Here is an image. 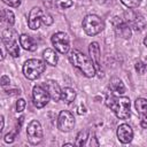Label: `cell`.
<instances>
[{
  "label": "cell",
  "instance_id": "obj_1",
  "mask_svg": "<svg viewBox=\"0 0 147 147\" xmlns=\"http://www.w3.org/2000/svg\"><path fill=\"white\" fill-rule=\"evenodd\" d=\"M68 57H69V61L71 62V64L74 67H76L78 70H80V72L84 76H86L88 78H92L95 76L96 71H95L93 61L88 56L83 54L80 51H78V49L70 51Z\"/></svg>",
  "mask_w": 147,
  "mask_h": 147
},
{
  "label": "cell",
  "instance_id": "obj_2",
  "mask_svg": "<svg viewBox=\"0 0 147 147\" xmlns=\"http://www.w3.org/2000/svg\"><path fill=\"white\" fill-rule=\"evenodd\" d=\"M106 106L110 108L121 119H125L130 116L131 102L127 96H115L110 94L106 98Z\"/></svg>",
  "mask_w": 147,
  "mask_h": 147
},
{
  "label": "cell",
  "instance_id": "obj_3",
  "mask_svg": "<svg viewBox=\"0 0 147 147\" xmlns=\"http://www.w3.org/2000/svg\"><path fill=\"white\" fill-rule=\"evenodd\" d=\"M40 23L45 25H51L53 23V17L49 13L42 10L39 7H33L28 17V25L32 30H37L40 26Z\"/></svg>",
  "mask_w": 147,
  "mask_h": 147
},
{
  "label": "cell",
  "instance_id": "obj_4",
  "mask_svg": "<svg viewBox=\"0 0 147 147\" xmlns=\"http://www.w3.org/2000/svg\"><path fill=\"white\" fill-rule=\"evenodd\" d=\"M45 69H46V65L41 60L30 59L23 65V74L28 79L34 80L40 77V75L45 71Z\"/></svg>",
  "mask_w": 147,
  "mask_h": 147
},
{
  "label": "cell",
  "instance_id": "obj_5",
  "mask_svg": "<svg viewBox=\"0 0 147 147\" xmlns=\"http://www.w3.org/2000/svg\"><path fill=\"white\" fill-rule=\"evenodd\" d=\"M105 28L103 21L98 15H87L83 20V30L87 36H95L100 33Z\"/></svg>",
  "mask_w": 147,
  "mask_h": 147
},
{
  "label": "cell",
  "instance_id": "obj_6",
  "mask_svg": "<svg viewBox=\"0 0 147 147\" xmlns=\"http://www.w3.org/2000/svg\"><path fill=\"white\" fill-rule=\"evenodd\" d=\"M16 37H17L16 32L10 30V29L5 30L3 33H2V44L6 47L9 55H11L13 57L20 56V47L17 45Z\"/></svg>",
  "mask_w": 147,
  "mask_h": 147
},
{
  "label": "cell",
  "instance_id": "obj_7",
  "mask_svg": "<svg viewBox=\"0 0 147 147\" xmlns=\"http://www.w3.org/2000/svg\"><path fill=\"white\" fill-rule=\"evenodd\" d=\"M124 21L129 24V26L134 31H142L146 26V21L140 13L133 10L124 11Z\"/></svg>",
  "mask_w": 147,
  "mask_h": 147
},
{
  "label": "cell",
  "instance_id": "obj_8",
  "mask_svg": "<svg viewBox=\"0 0 147 147\" xmlns=\"http://www.w3.org/2000/svg\"><path fill=\"white\" fill-rule=\"evenodd\" d=\"M26 136L32 145H38L42 140V127L38 121H31L26 129Z\"/></svg>",
  "mask_w": 147,
  "mask_h": 147
},
{
  "label": "cell",
  "instance_id": "obj_9",
  "mask_svg": "<svg viewBox=\"0 0 147 147\" xmlns=\"http://www.w3.org/2000/svg\"><path fill=\"white\" fill-rule=\"evenodd\" d=\"M52 44L55 47V49L59 53H61V54H65L70 49L69 37L64 32H56V33H54L52 36Z\"/></svg>",
  "mask_w": 147,
  "mask_h": 147
},
{
  "label": "cell",
  "instance_id": "obj_10",
  "mask_svg": "<svg viewBox=\"0 0 147 147\" xmlns=\"http://www.w3.org/2000/svg\"><path fill=\"white\" fill-rule=\"evenodd\" d=\"M32 99H33V105L34 107L37 108H42L45 107L49 99H51V95L49 93L47 92V90L44 87V86H40V85H37L33 87V91H32Z\"/></svg>",
  "mask_w": 147,
  "mask_h": 147
},
{
  "label": "cell",
  "instance_id": "obj_11",
  "mask_svg": "<svg viewBox=\"0 0 147 147\" xmlns=\"http://www.w3.org/2000/svg\"><path fill=\"white\" fill-rule=\"evenodd\" d=\"M57 126L62 132H69L75 126V117L68 110H62L59 114L57 118Z\"/></svg>",
  "mask_w": 147,
  "mask_h": 147
},
{
  "label": "cell",
  "instance_id": "obj_12",
  "mask_svg": "<svg viewBox=\"0 0 147 147\" xmlns=\"http://www.w3.org/2000/svg\"><path fill=\"white\" fill-rule=\"evenodd\" d=\"M113 23V26H114V30H115V33L118 36V37H122L124 39H129L131 37V28L129 26V24L121 20L119 17L115 16L111 21Z\"/></svg>",
  "mask_w": 147,
  "mask_h": 147
},
{
  "label": "cell",
  "instance_id": "obj_13",
  "mask_svg": "<svg viewBox=\"0 0 147 147\" xmlns=\"http://www.w3.org/2000/svg\"><path fill=\"white\" fill-rule=\"evenodd\" d=\"M88 52H90V56H91V60L93 61L94 63V67H95V71L98 74L99 77H102L103 76V72L101 70V67H100V47H99V44L98 42H91L90 44V47H88Z\"/></svg>",
  "mask_w": 147,
  "mask_h": 147
},
{
  "label": "cell",
  "instance_id": "obj_14",
  "mask_svg": "<svg viewBox=\"0 0 147 147\" xmlns=\"http://www.w3.org/2000/svg\"><path fill=\"white\" fill-rule=\"evenodd\" d=\"M117 138L122 144H129L132 141L133 138V131L131 129V126L126 123L121 124L117 127Z\"/></svg>",
  "mask_w": 147,
  "mask_h": 147
},
{
  "label": "cell",
  "instance_id": "obj_15",
  "mask_svg": "<svg viewBox=\"0 0 147 147\" xmlns=\"http://www.w3.org/2000/svg\"><path fill=\"white\" fill-rule=\"evenodd\" d=\"M44 87H45V88L47 90V92L49 93L51 99H53L55 102L61 99V91H62V90H61V87L59 86V84H57L55 80H52V79L46 80V82L44 83Z\"/></svg>",
  "mask_w": 147,
  "mask_h": 147
},
{
  "label": "cell",
  "instance_id": "obj_16",
  "mask_svg": "<svg viewBox=\"0 0 147 147\" xmlns=\"http://www.w3.org/2000/svg\"><path fill=\"white\" fill-rule=\"evenodd\" d=\"M20 44L21 46L26 49V51H30V52H33L37 49V44L34 41V39L32 37H30L29 34H21L20 36Z\"/></svg>",
  "mask_w": 147,
  "mask_h": 147
},
{
  "label": "cell",
  "instance_id": "obj_17",
  "mask_svg": "<svg viewBox=\"0 0 147 147\" xmlns=\"http://www.w3.org/2000/svg\"><path fill=\"white\" fill-rule=\"evenodd\" d=\"M42 56H44V60L47 64L49 65H56L57 64V61H59V57L56 55V53L52 49V48H46L44 52H42Z\"/></svg>",
  "mask_w": 147,
  "mask_h": 147
},
{
  "label": "cell",
  "instance_id": "obj_18",
  "mask_svg": "<svg viewBox=\"0 0 147 147\" xmlns=\"http://www.w3.org/2000/svg\"><path fill=\"white\" fill-rule=\"evenodd\" d=\"M76 99V91L71 87H64L61 91V100L65 103H71Z\"/></svg>",
  "mask_w": 147,
  "mask_h": 147
},
{
  "label": "cell",
  "instance_id": "obj_19",
  "mask_svg": "<svg viewBox=\"0 0 147 147\" xmlns=\"http://www.w3.org/2000/svg\"><path fill=\"white\" fill-rule=\"evenodd\" d=\"M109 86H110V90L117 94H123L125 92V86L119 78H113L110 80Z\"/></svg>",
  "mask_w": 147,
  "mask_h": 147
},
{
  "label": "cell",
  "instance_id": "obj_20",
  "mask_svg": "<svg viewBox=\"0 0 147 147\" xmlns=\"http://www.w3.org/2000/svg\"><path fill=\"white\" fill-rule=\"evenodd\" d=\"M134 106L139 115H147V99L138 98L134 102Z\"/></svg>",
  "mask_w": 147,
  "mask_h": 147
},
{
  "label": "cell",
  "instance_id": "obj_21",
  "mask_svg": "<svg viewBox=\"0 0 147 147\" xmlns=\"http://www.w3.org/2000/svg\"><path fill=\"white\" fill-rule=\"evenodd\" d=\"M90 133H91L90 130H82V131L77 134L75 145H77V146H85L87 139L90 138Z\"/></svg>",
  "mask_w": 147,
  "mask_h": 147
},
{
  "label": "cell",
  "instance_id": "obj_22",
  "mask_svg": "<svg viewBox=\"0 0 147 147\" xmlns=\"http://www.w3.org/2000/svg\"><path fill=\"white\" fill-rule=\"evenodd\" d=\"M2 20L8 24V25H13L15 23V16L14 13L9 9H3L2 10Z\"/></svg>",
  "mask_w": 147,
  "mask_h": 147
},
{
  "label": "cell",
  "instance_id": "obj_23",
  "mask_svg": "<svg viewBox=\"0 0 147 147\" xmlns=\"http://www.w3.org/2000/svg\"><path fill=\"white\" fill-rule=\"evenodd\" d=\"M72 5V0H55V7L59 9H67Z\"/></svg>",
  "mask_w": 147,
  "mask_h": 147
},
{
  "label": "cell",
  "instance_id": "obj_24",
  "mask_svg": "<svg viewBox=\"0 0 147 147\" xmlns=\"http://www.w3.org/2000/svg\"><path fill=\"white\" fill-rule=\"evenodd\" d=\"M121 2L127 8H137L141 3V0H121Z\"/></svg>",
  "mask_w": 147,
  "mask_h": 147
},
{
  "label": "cell",
  "instance_id": "obj_25",
  "mask_svg": "<svg viewBox=\"0 0 147 147\" xmlns=\"http://www.w3.org/2000/svg\"><path fill=\"white\" fill-rule=\"evenodd\" d=\"M134 67H136L137 72H138V74H140V75L145 74V71H146V69H147V65H146V64H145L142 61H137Z\"/></svg>",
  "mask_w": 147,
  "mask_h": 147
},
{
  "label": "cell",
  "instance_id": "obj_26",
  "mask_svg": "<svg viewBox=\"0 0 147 147\" xmlns=\"http://www.w3.org/2000/svg\"><path fill=\"white\" fill-rule=\"evenodd\" d=\"M25 106H26L25 100L24 99H18L17 102H16V111L17 113H22L25 109Z\"/></svg>",
  "mask_w": 147,
  "mask_h": 147
},
{
  "label": "cell",
  "instance_id": "obj_27",
  "mask_svg": "<svg viewBox=\"0 0 147 147\" xmlns=\"http://www.w3.org/2000/svg\"><path fill=\"white\" fill-rule=\"evenodd\" d=\"M16 133H17V131H16V130H15V131H13V132L7 133V134L5 136V141H6V142H8V144L13 142V141L15 140V136H16Z\"/></svg>",
  "mask_w": 147,
  "mask_h": 147
},
{
  "label": "cell",
  "instance_id": "obj_28",
  "mask_svg": "<svg viewBox=\"0 0 147 147\" xmlns=\"http://www.w3.org/2000/svg\"><path fill=\"white\" fill-rule=\"evenodd\" d=\"M2 1L10 7H18L21 5V0H2Z\"/></svg>",
  "mask_w": 147,
  "mask_h": 147
},
{
  "label": "cell",
  "instance_id": "obj_29",
  "mask_svg": "<svg viewBox=\"0 0 147 147\" xmlns=\"http://www.w3.org/2000/svg\"><path fill=\"white\" fill-rule=\"evenodd\" d=\"M140 125L142 129H147V115H140Z\"/></svg>",
  "mask_w": 147,
  "mask_h": 147
},
{
  "label": "cell",
  "instance_id": "obj_30",
  "mask_svg": "<svg viewBox=\"0 0 147 147\" xmlns=\"http://www.w3.org/2000/svg\"><path fill=\"white\" fill-rule=\"evenodd\" d=\"M9 83H10V80H9V77H7V76H2L1 77V85L2 86H7V85H9Z\"/></svg>",
  "mask_w": 147,
  "mask_h": 147
},
{
  "label": "cell",
  "instance_id": "obj_31",
  "mask_svg": "<svg viewBox=\"0 0 147 147\" xmlns=\"http://www.w3.org/2000/svg\"><path fill=\"white\" fill-rule=\"evenodd\" d=\"M85 113H86V108L84 106H79L78 107V114L82 115V114H85Z\"/></svg>",
  "mask_w": 147,
  "mask_h": 147
},
{
  "label": "cell",
  "instance_id": "obj_32",
  "mask_svg": "<svg viewBox=\"0 0 147 147\" xmlns=\"http://www.w3.org/2000/svg\"><path fill=\"white\" fill-rule=\"evenodd\" d=\"M44 5L47 7V8H51L52 7V0H42Z\"/></svg>",
  "mask_w": 147,
  "mask_h": 147
},
{
  "label": "cell",
  "instance_id": "obj_33",
  "mask_svg": "<svg viewBox=\"0 0 147 147\" xmlns=\"http://www.w3.org/2000/svg\"><path fill=\"white\" fill-rule=\"evenodd\" d=\"M96 1L101 5H109L110 2H113V0H96Z\"/></svg>",
  "mask_w": 147,
  "mask_h": 147
},
{
  "label": "cell",
  "instance_id": "obj_34",
  "mask_svg": "<svg viewBox=\"0 0 147 147\" xmlns=\"http://www.w3.org/2000/svg\"><path fill=\"white\" fill-rule=\"evenodd\" d=\"M1 126H0V132L3 130V125H5V118H3V116H1Z\"/></svg>",
  "mask_w": 147,
  "mask_h": 147
},
{
  "label": "cell",
  "instance_id": "obj_35",
  "mask_svg": "<svg viewBox=\"0 0 147 147\" xmlns=\"http://www.w3.org/2000/svg\"><path fill=\"white\" fill-rule=\"evenodd\" d=\"M144 44H145V46L147 47V36H146V38L144 39Z\"/></svg>",
  "mask_w": 147,
  "mask_h": 147
},
{
  "label": "cell",
  "instance_id": "obj_36",
  "mask_svg": "<svg viewBox=\"0 0 147 147\" xmlns=\"http://www.w3.org/2000/svg\"><path fill=\"white\" fill-rule=\"evenodd\" d=\"M63 146H74V144H64Z\"/></svg>",
  "mask_w": 147,
  "mask_h": 147
}]
</instances>
